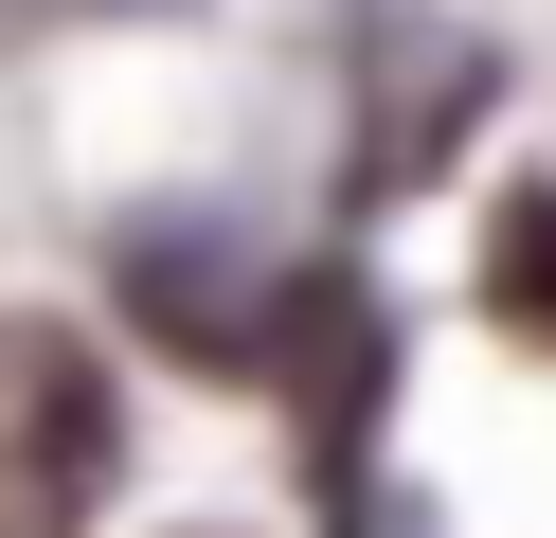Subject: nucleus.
<instances>
[{
  "label": "nucleus",
  "mask_w": 556,
  "mask_h": 538,
  "mask_svg": "<svg viewBox=\"0 0 556 538\" xmlns=\"http://www.w3.org/2000/svg\"><path fill=\"white\" fill-rule=\"evenodd\" d=\"M126 485V377L90 323L0 305V538H90Z\"/></svg>",
  "instance_id": "f257e3e1"
},
{
  "label": "nucleus",
  "mask_w": 556,
  "mask_h": 538,
  "mask_svg": "<svg viewBox=\"0 0 556 538\" xmlns=\"http://www.w3.org/2000/svg\"><path fill=\"white\" fill-rule=\"evenodd\" d=\"M503 305H556V198H520V234H503Z\"/></svg>",
  "instance_id": "f03ea898"
}]
</instances>
